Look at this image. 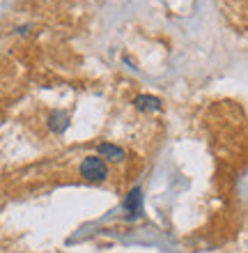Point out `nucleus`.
Here are the masks:
<instances>
[{
	"label": "nucleus",
	"instance_id": "1",
	"mask_svg": "<svg viewBox=\"0 0 248 253\" xmlns=\"http://www.w3.org/2000/svg\"><path fill=\"white\" fill-rule=\"evenodd\" d=\"M81 175L87 182H104L108 177V166L101 157H85L81 164Z\"/></svg>",
	"mask_w": 248,
	"mask_h": 253
},
{
	"label": "nucleus",
	"instance_id": "2",
	"mask_svg": "<svg viewBox=\"0 0 248 253\" xmlns=\"http://www.w3.org/2000/svg\"><path fill=\"white\" fill-rule=\"evenodd\" d=\"M124 210H127L129 219H138V216H141V210H142V191H141V187L131 189V193H129L127 200H124Z\"/></svg>",
	"mask_w": 248,
	"mask_h": 253
},
{
	"label": "nucleus",
	"instance_id": "3",
	"mask_svg": "<svg viewBox=\"0 0 248 253\" xmlns=\"http://www.w3.org/2000/svg\"><path fill=\"white\" fill-rule=\"evenodd\" d=\"M134 106L138 111H161V99L154 94H138L134 99Z\"/></svg>",
	"mask_w": 248,
	"mask_h": 253
},
{
	"label": "nucleus",
	"instance_id": "4",
	"mask_svg": "<svg viewBox=\"0 0 248 253\" xmlns=\"http://www.w3.org/2000/svg\"><path fill=\"white\" fill-rule=\"evenodd\" d=\"M69 122H71V120H69L67 111H53V113H51V118H48V126H51L55 133L65 131V129L69 126Z\"/></svg>",
	"mask_w": 248,
	"mask_h": 253
},
{
	"label": "nucleus",
	"instance_id": "5",
	"mask_svg": "<svg viewBox=\"0 0 248 253\" xmlns=\"http://www.w3.org/2000/svg\"><path fill=\"white\" fill-rule=\"evenodd\" d=\"M99 154L101 157H106V159H113V161H122L124 159V150L113 143H101L99 145Z\"/></svg>",
	"mask_w": 248,
	"mask_h": 253
}]
</instances>
